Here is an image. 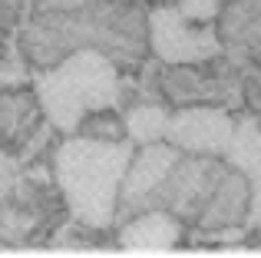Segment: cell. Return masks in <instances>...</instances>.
<instances>
[{
  "label": "cell",
  "mask_w": 261,
  "mask_h": 258,
  "mask_svg": "<svg viewBox=\"0 0 261 258\" xmlns=\"http://www.w3.org/2000/svg\"><path fill=\"white\" fill-rule=\"evenodd\" d=\"M228 169L231 162H222V156L182 152L175 166L169 169V175L159 182V189L152 192L149 209H166L182 225H198Z\"/></svg>",
  "instance_id": "277c9868"
},
{
  "label": "cell",
  "mask_w": 261,
  "mask_h": 258,
  "mask_svg": "<svg viewBox=\"0 0 261 258\" xmlns=\"http://www.w3.org/2000/svg\"><path fill=\"white\" fill-rule=\"evenodd\" d=\"M225 159L235 169H242L248 179L261 169V123L258 119L245 116L242 123H235V136H231V146L225 152Z\"/></svg>",
  "instance_id": "7c38bea8"
},
{
  "label": "cell",
  "mask_w": 261,
  "mask_h": 258,
  "mask_svg": "<svg viewBox=\"0 0 261 258\" xmlns=\"http://www.w3.org/2000/svg\"><path fill=\"white\" fill-rule=\"evenodd\" d=\"M136 152L133 139H89L70 133L53 152V179L76 225L109 228L119 209V186Z\"/></svg>",
  "instance_id": "7a4b0ae2"
},
{
  "label": "cell",
  "mask_w": 261,
  "mask_h": 258,
  "mask_svg": "<svg viewBox=\"0 0 261 258\" xmlns=\"http://www.w3.org/2000/svg\"><path fill=\"white\" fill-rule=\"evenodd\" d=\"M172 110H166L162 103H133L122 113V123H126V136L136 146H146V142H159L166 139V126Z\"/></svg>",
  "instance_id": "8fae6325"
},
{
  "label": "cell",
  "mask_w": 261,
  "mask_h": 258,
  "mask_svg": "<svg viewBox=\"0 0 261 258\" xmlns=\"http://www.w3.org/2000/svg\"><path fill=\"white\" fill-rule=\"evenodd\" d=\"M133 4H136V0H133ZM159 4H169V0H159Z\"/></svg>",
  "instance_id": "e0dca14e"
},
{
  "label": "cell",
  "mask_w": 261,
  "mask_h": 258,
  "mask_svg": "<svg viewBox=\"0 0 261 258\" xmlns=\"http://www.w3.org/2000/svg\"><path fill=\"white\" fill-rule=\"evenodd\" d=\"M231 136H235V119L228 116L225 106L212 103L178 106L166 126V142H172L182 152L198 156H225L231 146Z\"/></svg>",
  "instance_id": "52a82bcc"
},
{
  "label": "cell",
  "mask_w": 261,
  "mask_h": 258,
  "mask_svg": "<svg viewBox=\"0 0 261 258\" xmlns=\"http://www.w3.org/2000/svg\"><path fill=\"white\" fill-rule=\"evenodd\" d=\"M159 90L166 99L178 106L212 103V106H235L242 99V80L235 76L228 63L215 57L202 63H175L166 73H159Z\"/></svg>",
  "instance_id": "8992f818"
},
{
  "label": "cell",
  "mask_w": 261,
  "mask_h": 258,
  "mask_svg": "<svg viewBox=\"0 0 261 258\" xmlns=\"http://www.w3.org/2000/svg\"><path fill=\"white\" fill-rule=\"evenodd\" d=\"M218 37L228 57L261 63V0H231L218 20Z\"/></svg>",
  "instance_id": "30bf717a"
},
{
  "label": "cell",
  "mask_w": 261,
  "mask_h": 258,
  "mask_svg": "<svg viewBox=\"0 0 261 258\" xmlns=\"http://www.w3.org/2000/svg\"><path fill=\"white\" fill-rule=\"evenodd\" d=\"M76 133L89 136V139H129V136H126V123H122V116L113 113V106L86 113V116L80 119Z\"/></svg>",
  "instance_id": "4fadbf2b"
},
{
  "label": "cell",
  "mask_w": 261,
  "mask_h": 258,
  "mask_svg": "<svg viewBox=\"0 0 261 258\" xmlns=\"http://www.w3.org/2000/svg\"><path fill=\"white\" fill-rule=\"evenodd\" d=\"M185 225L166 209H146V212H136L122 222L119 242L122 252H139V255H159V252H172L182 242Z\"/></svg>",
  "instance_id": "9c48e42d"
},
{
  "label": "cell",
  "mask_w": 261,
  "mask_h": 258,
  "mask_svg": "<svg viewBox=\"0 0 261 258\" xmlns=\"http://www.w3.org/2000/svg\"><path fill=\"white\" fill-rule=\"evenodd\" d=\"M248 215L258 222V228H261V169L251 175V212Z\"/></svg>",
  "instance_id": "2e32d148"
},
{
  "label": "cell",
  "mask_w": 261,
  "mask_h": 258,
  "mask_svg": "<svg viewBox=\"0 0 261 258\" xmlns=\"http://www.w3.org/2000/svg\"><path fill=\"white\" fill-rule=\"evenodd\" d=\"M33 93L40 110L46 113L53 129L76 133L80 119L93 110L116 106L122 96L119 66L99 50H76L60 63L46 66L33 80Z\"/></svg>",
  "instance_id": "3957f363"
},
{
  "label": "cell",
  "mask_w": 261,
  "mask_h": 258,
  "mask_svg": "<svg viewBox=\"0 0 261 258\" xmlns=\"http://www.w3.org/2000/svg\"><path fill=\"white\" fill-rule=\"evenodd\" d=\"M182 156V149H175L172 142H146L133 152L129 169L122 175L119 186V209H116V222H126L129 215L146 212L152 192L159 189V182L169 175V169L175 166V159Z\"/></svg>",
  "instance_id": "ba28073f"
},
{
  "label": "cell",
  "mask_w": 261,
  "mask_h": 258,
  "mask_svg": "<svg viewBox=\"0 0 261 258\" xmlns=\"http://www.w3.org/2000/svg\"><path fill=\"white\" fill-rule=\"evenodd\" d=\"M23 50L37 66L99 50L119 70H139L149 50V17L133 0H37Z\"/></svg>",
  "instance_id": "6da1fadb"
},
{
  "label": "cell",
  "mask_w": 261,
  "mask_h": 258,
  "mask_svg": "<svg viewBox=\"0 0 261 258\" xmlns=\"http://www.w3.org/2000/svg\"><path fill=\"white\" fill-rule=\"evenodd\" d=\"M149 46L166 66L202 63L225 50L212 23H192L172 4H155L149 13Z\"/></svg>",
  "instance_id": "5b68a950"
},
{
  "label": "cell",
  "mask_w": 261,
  "mask_h": 258,
  "mask_svg": "<svg viewBox=\"0 0 261 258\" xmlns=\"http://www.w3.org/2000/svg\"><path fill=\"white\" fill-rule=\"evenodd\" d=\"M178 10L192 23H212L222 13V4L218 0H178Z\"/></svg>",
  "instance_id": "5bb4252c"
},
{
  "label": "cell",
  "mask_w": 261,
  "mask_h": 258,
  "mask_svg": "<svg viewBox=\"0 0 261 258\" xmlns=\"http://www.w3.org/2000/svg\"><path fill=\"white\" fill-rule=\"evenodd\" d=\"M242 90H245V99H248V116L261 123V76H251Z\"/></svg>",
  "instance_id": "9a60e30c"
}]
</instances>
